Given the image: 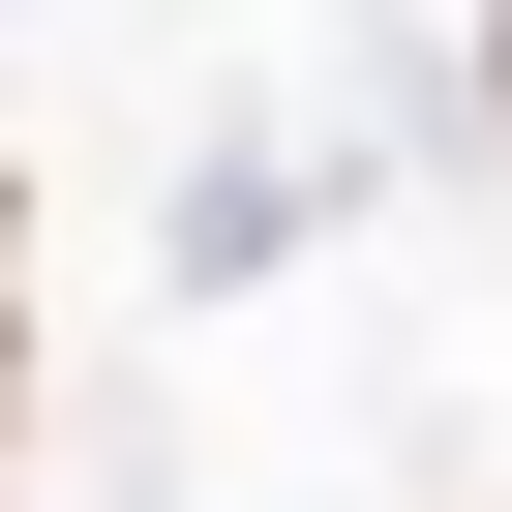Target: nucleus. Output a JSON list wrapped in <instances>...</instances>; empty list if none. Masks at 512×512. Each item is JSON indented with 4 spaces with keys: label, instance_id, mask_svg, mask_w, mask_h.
<instances>
[{
    "label": "nucleus",
    "instance_id": "obj_1",
    "mask_svg": "<svg viewBox=\"0 0 512 512\" xmlns=\"http://www.w3.org/2000/svg\"><path fill=\"white\" fill-rule=\"evenodd\" d=\"M482 61H512V0H482Z\"/></svg>",
    "mask_w": 512,
    "mask_h": 512
}]
</instances>
